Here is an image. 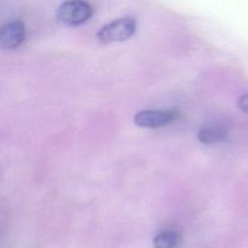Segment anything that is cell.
<instances>
[{
    "label": "cell",
    "instance_id": "obj_1",
    "mask_svg": "<svg viewBox=\"0 0 248 248\" xmlns=\"http://www.w3.org/2000/svg\"><path fill=\"white\" fill-rule=\"evenodd\" d=\"M136 29L137 20L133 16H124L100 28L97 38L103 44L123 42L131 38L135 34Z\"/></svg>",
    "mask_w": 248,
    "mask_h": 248
},
{
    "label": "cell",
    "instance_id": "obj_2",
    "mask_svg": "<svg viewBox=\"0 0 248 248\" xmlns=\"http://www.w3.org/2000/svg\"><path fill=\"white\" fill-rule=\"evenodd\" d=\"M93 14L92 7L83 0L63 2L56 11L57 19L68 26H78L86 22Z\"/></svg>",
    "mask_w": 248,
    "mask_h": 248
},
{
    "label": "cell",
    "instance_id": "obj_3",
    "mask_svg": "<svg viewBox=\"0 0 248 248\" xmlns=\"http://www.w3.org/2000/svg\"><path fill=\"white\" fill-rule=\"evenodd\" d=\"M25 39V27L20 20H12L0 27V48L13 50L17 48Z\"/></svg>",
    "mask_w": 248,
    "mask_h": 248
},
{
    "label": "cell",
    "instance_id": "obj_4",
    "mask_svg": "<svg viewBox=\"0 0 248 248\" xmlns=\"http://www.w3.org/2000/svg\"><path fill=\"white\" fill-rule=\"evenodd\" d=\"M176 118L173 110H141L135 115L134 122L139 127L158 128L167 125Z\"/></svg>",
    "mask_w": 248,
    "mask_h": 248
},
{
    "label": "cell",
    "instance_id": "obj_5",
    "mask_svg": "<svg viewBox=\"0 0 248 248\" xmlns=\"http://www.w3.org/2000/svg\"><path fill=\"white\" fill-rule=\"evenodd\" d=\"M227 131L222 127H206L200 130L198 138L203 143H213L226 138Z\"/></svg>",
    "mask_w": 248,
    "mask_h": 248
},
{
    "label": "cell",
    "instance_id": "obj_6",
    "mask_svg": "<svg viewBox=\"0 0 248 248\" xmlns=\"http://www.w3.org/2000/svg\"><path fill=\"white\" fill-rule=\"evenodd\" d=\"M179 242V235L173 231H165L154 238V248H176Z\"/></svg>",
    "mask_w": 248,
    "mask_h": 248
},
{
    "label": "cell",
    "instance_id": "obj_7",
    "mask_svg": "<svg viewBox=\"0 0 248 248\" xmlns=\"http://www.w3.org/2000/svg\"><path fill=\"white\" fill-rule=\"evenodd\" d=\"M238 107L242 111L248 112V94H245L239 98Z\"/></svg>",
    "mask_w": 248,
    "mask_h": 248
}]
</instances>
